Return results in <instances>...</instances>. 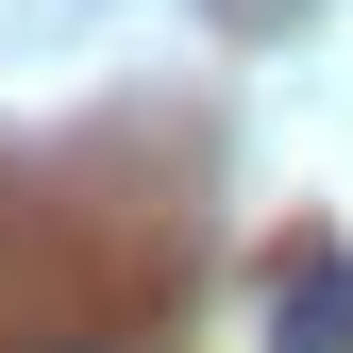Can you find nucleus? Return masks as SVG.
Returning a JSON list of instances; mask_svg holds the SVG:
<instances>
[{"label":"nucleus","instance_id":"1","mask_svg":"<svg viewBox=\"0 0 353 353\" xmlns=\"http://www.w3.org/2000/svg\"><path fill=\"white\" fill-rule=\"evenodd\" d=\"M270 353H353V252H336V236L286 252V286H270Z\"/></svg>","mask_w":353,"mask_h":353},{"label":"nucleus","instance_id":"2","mask_svg":"<svg viewBox=\"0 0 353 353\" xmlns=\"http://www.w3.org/2000/svg\"><path fill=\"white\" fill-rule=\"evenodd\" d=\"M51 353H101V336H51Z\"/></svg>","mask_w":353,"mask_h":353}]
</instances>
